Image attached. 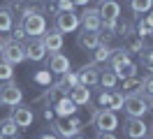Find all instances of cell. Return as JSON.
Here are the masks:
<instances>
[{"mask_svg": "<svg viewBox=\"0 0 153 139\" xmlns=\"http://www.w3.org/2000/svg\"><path fill=\"white\" fill-rule=\"evenodd\" d=\"M116 35H123V37H128V35H132V26L125 21V23H121V26H116Z\"/></svg>", "mask_w": 153, "mask_h": 139, "instance_id": "1f68e13d", "label": "cell"}, {"mask_svg": "<svg viewBox=\"0 0 153 139\" xmlns=\"http://www.w3.org/2000/svg\"><path fill=\"white\" fill-rule=\"evenodd\" d=\"M2 49H5V39L0 37V56H2Z\"/></svg>", "mask_w": 153, "mask_h": 139, "instance_id": "ab89813d", "label": "cell"}, {"mask_svg": "<svg viewBox=\"0 0 153 139\" xmlns=\"http://www.w3.org/2000/svg\"><path fill=\"white\" fill-rule=\"evenodd\" d=\"M23 100V91L19 88V83L10 79V81H2L0 83V104L5 107H16Z\"/></svg>", "mask_w": 153, "mask_h": 139, "instance_id": "7a4b0ae2", "label": "cell"}, {"mask_svg": "<svg viewBox=\"0 0 153 139\" xmlns=\"http://www.w3.org/2000/svg\"><path fill=\"white\" fill-rule=\"evenodd\" d=\"M123 95H144V83L139 77H130V79H123Z\"/></svg>", "mask_w": 153, "mask_h": 139, "instance_id": "ac0fdd59", "label": "cell"}, {"mask_svg": "<svg viewBox=\"0 0 153 139\" xmlns=\"http://www.w3.org/2000/svg\"><path fill=\"white\" fill-rule=\"evenodd\" d=\"M26 37H28V35H26V30H23V26H21V21H19V23L14 26V30H12V37H10V39H12V42H21V44H23V39H26Z\"/></svg>", "mask_w": 153, "mask_h": 139, "instance_id": "f1b7e54d", "label": "cell"}, {"mask_svg": "<svg viewBox=\"0 0 153 139\" xmlns=\"http://www.w3.org/2000/svg\"><path fill=\"white\" fill-rule=\"evenodd\" d=\"M93 125L97 128V132H114L118 128V116H116V111L102 107L93 114Z\"/></svg>", "mask_w": 153, "mask_h": 139, "instance_id": "3957f363", "label": "cell"}, {"mask_svg": "<svg viewBox=\"0 0 153 139\" xmlns=\"http://www.w3.org/2000/svg\"><path fill=\"white\" fill-rule=\"evenodd\" d=\"M116 81H118V79H116V74L111 72V70H102V72H100V86H102V88H107V91H114L116 88Z\"/></svg>", "mask_w": 153, "mask_h": 139, "instance_id": "603a6c76", "label": "cell"}, {"mask_svg": "<svg viewBox=\"0 0 153 139\" xmlns=\"http://www.w3.org/2000/svg\"><path fill=\"white\" fill-rule=\"evenodd\" d=\"M39 139H60V137H58V135H53V132H44Z\"/></svg>", "mask_w": 153, "mask_h": 139, "instance_id": "8d00e7d4", "label": "cell"}, {"mask_svg": "<svg viewBox=\"0 0 153 139\" xmlns=\"http://www.w3.org/2000/svg\"><path fill=\"white\" fill-rule=\"evenodd\" d=\"M26 58L33 60V63H39L47 58V49L42 44V37H30L28 44H26Z\"/></svg>", "mask_w": 153, "mask_h": 139, "instance_id": "7c38bea8", "label": "cell"}, {"mask_svg": "<svg viewBox=\"0 0 153 139\" xmlns=\"http://www.w3.org/2000/svg\"><path fill=\"white\" fill-rule=\"evenodd\" d=\"M10 2H12V5H14V2H21V0H10Z\"/></svg>", "mask_w": 153, "mask_h": 139, "instance_id": "b9f144b4", "label": "cell"}, {"mask_svg": "<svg viewBox=\"0 0 153 139\" xmlns=\"http://www.w3.org/2000/svg\"><path fill=\"white\" fill-rule=\"evenodd\" d=\"M76 77H79V83H81V86H86V88L100 83V70H97V65H93V63L84 65V67L76 72Z\"/></svg>", "mask_w": 153, "mask_h": 139, "instance_id": "8fae6325", "label": "cell"}, {"mask_svg": "<svg viewBox=\"0 0 153 139\" xmlns=\"http://www.w3.org/2000/svg\"><path fill=\"white\" fill-rule=\"evenodd\" d=\"M97 12H100L102 21H118V16H121V2L118 0H105V2H100Z\"/></svg>", "mask_w": 153, "mask_h": 139, "instance_id": "9a60e30c", "label": "cell"}, {"mask_svg": "<svg viewBox=\"0 0 153 139\" xmlns=\"http://www.w3.org/2000/svg\"><path fill=\"white\" fill-rule=\"evenodd\" d=\"M21 26L26 30V35L30 37H42L47 33V19L42 12H33V14H26V16L21 19Z\"/></svg>", "mask_w": 153, "mask_h": 139, "instance_id": "6da1fadb", "label": "cell"}, {"mask_svg": "<svg viewBox=\"0 0 153 139\" xmlns=\"http://www.w3.org/2000/svg\"><path fill=\"white\" fill-rule=\"evenodd\" d=\"M67 97L74 102V104H79V107H86L88 102H91V88L76 83L74 88H70V95H67Z\"/></svg>", "mask_w": 153, "mask_h": 139, "instance_id": "e0dca14e", "label": "cell"}, {"mask_svg": "<svg viewBox=\"0 0 153 139\" xmlns=\"http://www.w3.org/2000/svg\"><path fill=\"white\" fill-rule=\"evenodd\" d=\"M56 107H58V114L60 116H67V114H74V102L70 100V97H63L60 102H56Z\"/></svg>", "mask_w": 153, "mask_h": 139, "instance_id": "4316f807", "label": "cell"}, {"mask_svg": "<svg viewBox=\"0 0 153 139\" xmlns=\"http://www.w3.org/2000/svg\"><path fill=\"white\" fill-rule=\"evenodd\" d=\"M49 12H51V14H58V5H56V0H51V5H49Z\"/></svg>", "mask_w": 153, "mask_h": 139, "instance_id": "d590c367", "label": "cell"}, {"mask_svg": "<svg viewBox=\"0 0 153 139\" xmlns=\"http://www.w3.org/2000/svg\"><path fill=\"white\" fill-rule=\"evenodd\" d=\"M130 9L132 14H146L153 9V0H130Z\"/></svg>", "mask_w": 153, "mask_h": 139, "instance_id": "cb8c5ba5", "label": "cell"}, {"mask_svg": "<svg viewBox=\"0 0 153 139\" xmlns=\"http://www.w3.org/2000/svg\"><path fill=\"white\" fill-rule=\"evenodd\" d=\"M142 83H144V93H146L149 97H153V74H146L142 79Z\"/></svg>", "mask_w": 153, "mask_h": 139, "instance_id": "f546056e", "label": "cell"}, {"mask_svg": "<svg viewBox=\"0 0 153 139\" xmlns=\"http://www.w3.org/2000/svg\"><path fill=\"white\" fill-rule=\"evenodd\" d=\"M123 102H125L123 93L121 91H111V97H109V104H107V107H109L111 111H121L123 109Z\"/></svg>", "mask_w": 153, "mask_h": 139, "instance_id": "484cf974", "label": "cell"}, {"mask_svg": "<svg viewBox=\"0 0 153 139\" xmlns=\"http://www.w3.org/2000/svg\"><path fill=\"white\" fill-rule=\"evenodd\" d=\"M142 139H149V137H142Z\"/></svg>", "mask_w": 153, "mask_h": 139, "instance_id": "f6af8a7d", "label": "cell"}, {"mask_svg": "<svg viewBox=\"0 0 153 139\" xmlns=\"http://www.w3.org/2000/svg\"><path fill=\"white\" fill-rule=\"evenodd\" d=\"M72 139H86V137H81V135H74V137H72Z\"/></svg>", "mask_w": 153, "mask_h": 139, "instance_id": "60d3db41", "label": "cell"}, {"mask_svg": "<svg viewBox=\"0 0 153 139\" xmlns=\"http://www.w3.org/2000/svg\"><path fill=\"white\" fill-rule=\"evenodd\" d=\"M97 139H118L114 132H97Z\"/></svg>", "mask_w": 153, "mask_h": 139, "instance_id": "836d02e7", "label": "cell"}, {"mask_svg": "<svg viewBox=\"0 0 153 139\" xmlns=\"http://www.w3.org/2000/svg\"><path fill=\"white\" fill-rule=\"evenodd\" d=\"M146 102H149V111H153V97H149Z\"/></svg>", "mask_w": 153, "mask_h": 139, "instance_id": "f35d334b", "label": "cell"}, {"mask_svg": "<svg viewBox=\"0 0 153 139\" xmlns=\"http://www.w3.org/2000/svg\"><path fill=\"white\" fill-rule=\"evenodd\" d=\"M111 54H114V49L109 44H100L97 49H93V60L91 63L93 65H102V63H109V58H111Z\"/></svg>", "mask_w": 153, "mask_h": 139, "instance_id": "ffe728a7", "label": "cell"}, {"mask_svg": "<svg viewBox=\"0 0 153 139\" xmlns=\"http://www.w3.org/2000/svg\"><path fill=\"white\" fill-rule=\"evenodd\" d=\"M151 132H153V123H151Z\"/></svg>", "mask_w": 153, "mask_h": 139, "instance_id": "7bdbcfd3", "label": "cell"}, {"mask_svg": "<svg viewBox=\"0 0 153 139\" xmlns=\"http://www.w3.org/2000/svg\"><path fill=\"white\" fill-rule=\"evenodd\" d=\"M76 46L84 49V51H93L100 46V30H84L76 35Z\"/></svg>", "mask_w": 153, "mask_h": 139, "instance_id": "30bf717a", "label": "cell"}, {"mask_svg": "<svg viewBox=\"0 0 153 139\" xmlns=\"http://www.w3.org/2000/svg\"><path fill=\"white\" fill-rule=\"evenodd\" d=\"M123 132L128 139H142V137H146L149 125L144 123V118H130L128 116V120L123 123Z\"/></svg>", "mask_w": 153, "mask_h": 139, "instance_id": "ba28073f", "label": "cell"}, {"mask_svg": "<svg viewBox=\"0 0 153 139\" xmlns=\"http://www.w3.org/2000/svg\"><path fill=\"white\" fill-rule=\"evenodd\" d=\"M14 28V9L0 7V33H10Z\"/></svg>", "mask_w": 153, "mask_h": 139, "instance_id": "44dd1931", "label": "cell"}, {"mask_svg": "<svg viewBox=\"0 0 153 139\" xmlns=\"http://www.w3.org/2000/svg\"><path fill=\"white\" fill-rule=\"evenodd\" d=\"M123 109L130 118H144V114L149 111V102L144 95H125Z\"/></svg>", "mask_w": 153, "mask_h": 139, "instance_id": "5b68a950", "label": "cell"}, {"mask_svg": "<svg viewBox=\"0 0 153 139\" xmlns=\"http://www.w3.org/2000/svg\"><path fill=\"white\" fill-rule=\"evenodd\" d=\"M109 97H111V91H100V95H97V102H100V107H107L109 104Z\"/></svg>", "mask_w": 153, "mask_h": 139, "instance_id": "d6a6232c", "label": "cell"}, {"mask_svg": "<svg viewBox=\"0 0 153 139\" xmlns=\"http://www.w3.org/2000/svg\"><path fill=\"white\" fill-rule=\"evenodd\" d=\"M72 2H74V7H86L88 0H72Z\"/></svg>", "mask_w": 153, "mask_h": 139, "instance_id": "74e56055", "label": "cell"}, {"mask_svg": "<svg viewBox=\"0 0 153 139\" xmlns=\"http://www.w3.org/2000/svg\"><path fill=\"white\" fill-rule=\"evenodd\" d=\"M70 67H72V65H70V58L63 56L60 51L49 56V70H51L53 74H60V77H63V74L70 72Z\"/></svg>", "mask_w": 153, "mask_h": 139, "instance_id": "2e32d148", "label": "cell"}, {"mask_svg": "<svg viewBox=\"0 0 153 139\" xmlns=\"http://www.w3.org/2000/svg\"><path fill=\"white\" fill-rule=\"evenodd\" d=\"M0 139H2V137H0Z\"/></svg>", "mask_w": 153, "mask_h": 139, "instance_id": "7dc6e473", "label": "cell"}, {"mask_svg": "<svg viewBox=\"0 0 153 139\" xmlns=\"http://www.w3.org/2000/svg\"><path fill=\"white\" fill-rule=\"evenodd\" d=\"M42 44L47 49V54H58L63 49V33H58L56 28H51L49 33L42 35Z\"/></svg>", "mask_w": 153, "mask_h": 139, "instance_id": "5bb4252c", "label": "cell"}, {"mask_svg": "<svg viewBox=\"0 0 153 139\" xmlns=\"http://www.w3.org/2000/svg\"><path fill=\"white\" fill-rule=\"evenodd\" d=\"M58 12H74V2L72 0H56Z\"/></svg>", "mask_w": 153, "mask_h": 139, "instance_id": "4dcf8cb0", "label": "cell"}, {"mask_svg": "<svg viewBox=\"0 0 153 139\" xmlns=\"http://www.w3.org/2000/svg\"><path fill=\"white\" fill-rule=\"evenodd\" d=\"M79 26H81V21H79V14H74V12H58L56 14L58 33H74Z\"/></svg>", "mask_w": 153, "mask_h": 139, "instance_id": "8992f818", "label": "cell"}, {"mask_svg": "<svg viewBox=\"0 0 153 139\" xmlns=\"http://www.w3.org/2000/svg\"><path fill=\"white\" fill-rule=\"evenodd\" d=\"M44 97H47L49 102H60L63 97H67V91H65V88H60V86L56 83V86H51V88L44 93Z\"/></svg>", "mask_w": 153, "mask_h": 139, "instance_id": "d4e9b609", "label": "cell"}, {"mask_svg": "<svg viewBox=\"0 0 153 139\" xmlns=\"http://www.w3.org/2000/svg\"><path fill=\"white\" fill-rule=\"evenodd\" d=\"M5 63L10 65H19L26 60V44H21V42H12L10 37L5 39V49H2V56H0Z\"/></svg>", "mask_w": 153, "mask_h": 139, "instance_id": "277c9868", "label": "cell"}, {"mask_svg": "<svg viewBox=\"0 0 153 139\" xmlns=\"http://www.w3.org/2000/svg\"><path fill=\"white\" fill-rule=\"evenodd\" d=\"M125 39V51L130 54V51H134V54H139L142 51V46H144V39L137 33H132V35H128V37H123Z\"/></svg>", "mask_w": 153, "mask_h": 139, "instance_id": "7402d4cb", "label": "cell"}, {"mask_svg": "<svg viewBox=\"0 0 153 139\" xmlns=\"http://www.w3.org/2000/svg\"><path fill=\"white\" fill-rule=\"evenodd\" d=\"M97 2H105V0H97Z\"/></svg>", "mask_w": 153, "mask_h": 139, "instance_id": "ee69618b", "label": "cell"}, {"mask_svg": "<svg viewBox=\"0 0 153 139\" xmlns=\"http://www.w3.org/2000/svg\"><path fill=\"white\" fill-rule=\"evenodd\" d=\"M79 21H81V28H84V30H100V28H102V19H100L97 7H84Z\"/></svg>", "mask_w": 153, "mask_h": 139, "instance_id": "9c48e42d", "label": "cell"}, {"mask_svg": "<svg viewBox=\"0 0 153 139\" xmlns=\"http://www.w3.org/2000/svg\"><path fill=\"white\" fill-rule=\"evenodd\" d=\"M10 118L19 125V130H23V128H30V125H33L35 114H33V109H30V107H21V104H16V109L10 114Z\"/></svg>", "mask_w": 153, "mask_h": 139, "instance_id": "4fadbf2b", "label": "cell"}, {"mask_svg": "<svg viewBox=\"0 0 153 139\" xmlns=\"http://www.w3.org/2000/svg\"><path fill=\"white\" fill-rule=\"evenodd\" d=\"M79 130H81V120L79 118H72V120H67V123H53L51 125V132L53 135H58L60 139H72L74 135H79Z\"/></svg>", "mask_w": 153, "mask_h": 139, "instance_id": "52a82bcc", "label": "cell"}, {"mask_svg": "<svg viewBox=\"0 0 153 139\" xmlns=\"http://www.w3.org/2000/svg\"><path fill=\"white\" fill-rule=\"evenodd\" d=\"M10 79H14V65L0 60V81H10Z\"/></svg>", "mask_w": 153, "mask_h": 139, "instance_id": "83f0119b", "label": "cell"}, {"mask_svg": "<svg viewBox=\"0 0 153 139\" xmlns=\"http://www.w3.org/2000/svg\"><path fill=\"white\" fill-rule=\"evenodd\" d=\"M0 137L2 139H16L19 137V125H16L10 116L0 120Z\"/></svg>", "mask_w": 153, "mask_h": 139, "instance_id": "d6986e66", "label": "cell"}, {"mask_svg": "<svg viewBox=\"0 0 153 139\" xmlns=\"http://www.w3.org/2000/svg\"><path fill=\"white\" fill-rule=\"evenodd\" d=\"M0 107H2V104H0Z\"/></svg>", "mask_w": 153, "mask_h": 139, "instance_id": "bcb514c9", "label": "cell"}, {"mask_svg": "<svg viewBox=\"0 0 153 139\" xmlns=\"http://www.w3.org/2000/svg\"><path fill=\"white\" fill-rule=\"evenodd\" d=\"M144 23H146V26H149V28H151V30H153V9H151V12H149V16L144 19Z\"/></svg>", "mask_w": 153, "mask_h": 139, "instance_id": "e575fe53", "label": "cell"}]
</instances>
